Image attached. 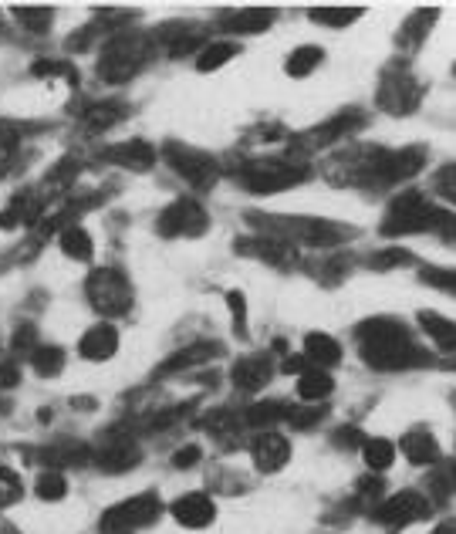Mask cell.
I'll list each match as a JSON object with an SVG mask.
<instances>
[{"instance_id":"6da1fadb","label":"cell","mask_w":456,"mask_h":534,"mask_svg":"<svg viewBox=\"0 0 456 534\" xmlns=\"http://www.w3.org/2000/svg\"><path fill=\"white\" fill-rule=\"evenodd\" d=\"M355 338H359L362 359L379 372H402L429 362V355L413 342L399 318H365L355 328Z\"/></svg>"},{"instance_id":"7a4b0ae2","label":"cell","mask_w":456,"mask_h":534,"mask_svg":"<svg viewBox=\"0 0 456 534\" xmlns=\"http://www.w3.org/2000/svg\"><path fill=\"white\" fill-rule=\"evenodd\" d=\"M382 234L386 237H406V234L456 237V217L440 207H433L423 193L406 190L389 203L386 217H382Z\"/></svg>"},{"instance_id":"3957f363","label":"cell","mask_w":456,"mask_h":534,"mask_svg":"<svg viewBox=\"0 0 456 534\" xmlns=\"http://www.w3.org/2000/svg\"><path fill=\"white\" fill-rule=\"evenodd\" d=\"M250 227H257L264 237L284 240V244H311V247H335L345 237H352L355 230L345 224H332V220L321 217H261V213H250Z\"/></svg>"},{"instance_id":"277c9868","label":"cell","mask_w":456,"mask_h":534,"mask_svg":"<svg viewBox=\"0 0 456 534\" xmlns=\"http://www.w3.org/2000/svg\"><path fill=\"white\" fill-rule=\"evenodd\" d=\"M365 163L359 166V180L369 183L372 190L382 186L406 183L423 169L426 149L423 146H406V149H365Z\"/></svg>"},{"instance_id":"5b68a950","label":"cell","mask_w":456,"mask_h":534,"mask_svg":"<svg viewBox=\"0 0 456 534\" xmlns=\"http://www.w3.org/2000/svg\"><path fill=\"white\" fill-rule=\"evenodd\" d=\"M311 176V169L301 159H250L240 169V183L250 193H277V190H291V186L304 183Z\"/></svg>"},{"instance_id":"8992f818","label":"cell","mask_w":456,"mask_h":534,"mask_svg":"<svg viewBox=\"0 0 456 534\" xmlns=\"http://www.w3.org/2000/svg\"><path fill=\"white\" fill-rule=\"evenodd\" d=\"M146 61H149V38H142V34H119L98 55V78L109 85H122L136 71H142Z\"/></svg>"},{"instance_id":"52a82bcc","label":"cell","mask_w":456,"mask_h":534,"mask_svg":"<svg viewBox=\"0 0 456 534\" xmlns=\"http://www.w3.org/2000/svg\"><path fill=\"white\" fill-rule=\"evenodd\" d=\"M88 305L105 318H119L132 308V284L119 267H98L85 284Z\"/></svg>"},{"instance_id":"ba28073f","label":"cell","mask_w":456,"mask_h":534,"mask_svg":"<svg viewBox=\"0 0 456 534\" xmlns=\"http://www.w3.org/2000/svg\"><path fill=\"white\" fill-rule=\"evenodd\" d=\"M159 511H163V504H159L156 491L136 494L122 504H112L109 511L102 514V521H98V531L102 534H136L142 528H149V524L159 518Z\"/></svg>"},{"instance_id":"9c48e42d","label":"cell","mask_w":456,"mask_h":534,"mask_svg":"<svg viewBox=\"0 0 456 534\" xmlns=\"http://www.w3.org/2000/svg\"><path fill=\"white\" fill-rule=\"evenodd\" d=\"M375 102H379V109H386L392 115H409L419 109V102H423V85H419V78H413L409 68L392 65L386 75H382Z\"/></svg>"},{"instance_id":"30bf717a","label":"cell","mask_w":456,"mask_h":534,"mask_svg":"<svg viewBox=\"0 0 456 534\" xmlns=\"http://www.w3.org/2000/svg\"><path fill=\"white\" fill-rule=\"evenodd\" d=\"M166 163L173 166V173H180L186 183L200 186V190H210L220 176V163L203 149H193L186 142H166L163 146Z\"/></svg>"},{"instance_id":"8fae6325","label":"cell","mask_w":456,"mask_h":534,"mask_svg":"<svg viewBox=\"0 0 456 534\" xmlns=\"http://www.w3.org/2000/svg\"><path fill=\"white\" fill-rule=\"evenodd\" d=\"M372 518L386 531H402V528H409V524L429 518V501L419 491H399L386 497V501H379Z\"/></svg>"},{"instance_id":"7c38bea8","label":"cell","mask_w":456,"mask_h":534,"mask_svg":"<svg viewBox=\"0 0 456 534\" xmlns=\"http://www.w3.org/2000/svg\"><path fill=\"white\" fill-rule=\"evenodd\" d=\"M207 227H210L207 210L186 197L169 203V207L159 213V224H156V230L163 237H200V234H207Z\"/></svg>"},{"instance_id":"4fadbf2b","label":"cell","mask_w":456,"mask_h":534,"mask_svg":"<svg viewBox=\"0 0 456 534\" xmlns=\"http://www.w3.org/2000/svg\"><path fill=\"white\" fill-rule=\"evenodd\" d=\"M92 460L105 474H129L132 467H139L142 453L136 447V440H129V436H112V440H105L102 447L92 453Z\"/></svg>"},{"instance_id":"5bb4252c","label":"cell","mask_w":456,"mask_h":534,"mask_svg":"<svg viewBox=\"0 0 456 534\" xmlns=\"http://www.w3.org/2000/svg\"><path fill=\"white\" fill-rule=\"evenodd\" d=\"M271 376H274V366L267 352H250L230 369V382H234L240 393H257V389H264L271 382Z\"/></svg>"},{"instance_id":"9a60e30c","label":"cell","mask_w":456,"mask_h":534,"mask_svg":"<svg viewBox=\"0 0 456 534\" xmlns=\"http://www.w3.org/2000/svg\"><path fill=\"white\" fill-rule=\"evenodd\" d=\"M250 453H254V467L261 470V474H274V470H281L284 464H288L291 443L284 440V433L264 430L254 443H250Z\"/></svg>"},{"instance_id":"2e32d148","label":"cell","mask_w":456,"mask_h":534,"mask_svg":"<svg viewBox=\"0 0 456 534\" xmlns=\"http://www.w3.org/2000/svg\"><path fill=\"white\" fill-rule=\"evenodd\" d=\"M362 126H365V115H362V112H355V109H345L342 115L328 119L325 126L311 129L308 136H301L298 142H301V146H308V149H321V146H332L335 139L348 136V132H359Z\"/></svg>"},{"instance_id":"e0dca14e","label":"cell","mask_w":456,"mask_h":534,"mask_svg":"<svg viewBox=\"0 0 456 534\" xmlns=\"http://www.w3.org/2000/svg\"><path fill=\"white\" fill-rule=\"evenodd\" d=\"M220 352H223L220 342H193V345H186V349H176L173 355H169L163 366L156 369V376L159 379H163V376H180V372H186V369L203 366V362L217 359Z\"/></svg>"},{"instance_id":"ac0fdd59","label":"cell","mask_w":456,"mask_h":534,"mask_svg":"<svg viewBox=\"0 0 456 534\" xmlns=\"http://www.w3.org/2000/svg\"><path fill=\"white\" fill-rule=\"evenodd\" d=\"M240 254H250V257H261L271 267H288L298 261V251H294L291 244H284V240H274V237H244L237 244Z\"/></svg>"},{"instance_id":"d6986e66","label":"cell","mask_w":456,"mask_h":534,"mask_svg":"<svg viewBox=\"0 0 456 534\" xmlns=\"http://www.w3.org/2000/svg\"><path fill=\"white\" fill-rule=\"evenodd\" d=\"M173 518L183 524V528H207V524H213V518H217V504L210 501L207 494H183L180 501H173Z\"/></svg>"},{"instance_id":"ffe728a7","label":"cell","mask_w":456,"mask_h":534,"mask_svg":"<svg viewBox=\"0 0 456 534\" xmlns=\"http://www.w3.org/2000/svg\"><path fill=\"white\" fill-rule=\"evenodd\" d=\"M105 159L122 169H132V173H146V169L156 166V146H149L146 139H129V142H119V146H112Z\"/></svg>"},{"instance_id":"44dd1931","label":"cell","mask_w":456,"mask_h":534,"mask_svg":"<svg viewBox=\"0 0 456 534\" xmlns=\"http://www.w3.org/2000/svg\"><path fill=\"white\" fill-rule=\"evenodd\" d=\"M159 38L166 41V51L173 58H183V55H190V51H203V48H207V34H203L190 21L169 24V28L159 31Z\"/></svg>"},{"instance_id":"7402d4cb","label":"cell","mask_w":456,"mask_h":534,"mask_svg":"<svg viewBox=\"0 0 456 534\" xmlns=\"http://www.w3.org/2000/svg\"><path fill=\"white\" fill-rule=\"evenodd\" d=\"M115 349H119V332H115V325H92L82 335V342H78V352H82V359L88 362L112 359Z\"/></svg>"},{"instance_id":"603a6c76","label":"cell","mask_w":456,"mask_h":534,"mask_svg":"<svg viewBox=\"0 0 456 534\" xmlns=\"http://www.w3.org/2000/svg\"><path fill=\"white\" fill-rule=\"evenodd\" d=\"M402 453H406L409 460H413L416 467H429V464H440V443H436V436L426 430V426H416V430H409L402 436Z\"/></svg>"},{"instance_id":"cb8c5ba5","label":"cell","mask_w":456,"mask_h":534,"mask_svg":"<svg viewBox=\"0 0 456 534\" xmlns=\"http://www.w3.org/2000/svg\"><path fill=\"white\" fill-rule=\"evenodd\" d=\"M274 17H277L274 7H244V11H230L223 17V31H234V34L267 31L274 24Z\"/></svg>"},{"instance_id":"d4e9b609","label":"cell","mask_w":456,"mask_h":534,"mask_svg":"<svg viewBox=\"0 0 456 534\" xmlns=\"http://www.w3.org/2000/svg\"><path fill=\"white\" fill-rule=\"evenodd\" d=\"M304 355H308V362L318 369H328V366H335V362H342V349H338L335 338L325 332L304 335Z\"/></svg>"},{"instance_id":"484cf974","label":"cell","mask_w":456,"mask_h":534,"mask_svg":"<svg viewBox=\"0 0 456 534\" xmlns=\"http://www.w3.org/2000/svg\"><path fill=\"white\" fill-rule=\"evenodd\" d=\"M419 325H423V332L436 342V349H443L450 355L456 352V322L436 315V311H419Z\"/></svg>"},{"instance_id":"4316f807","label":"cell","mask_w":456,"mask_h":534,"mask_svg":"<svg viewBox=\"0 0 456 534\" xmlns=\"http://www.w3.org/2000/svg\"><path fill=\"white\" fill-rule=\"evenodd\" d=\"M332 389H335V379L325 369H304L298 379V396L304 403H321L325 396H332Z\"/></svg>"},{"instance_id":"83f0119b","label":"cell","mask_w":456,"mask_h":534,"mask_svg":"<svg viewBox=\"0 0 456 534\" xmlns=\"http://www.w3.org/2000/svg\"><path fill=\"white\" fill-rule=\"evenodd\" d=\"M92 457V450L82 447V443H58V447H44L41 450V460L48 464L51 470L58 467H78L85 464V460Z\"/></svg>"},{"instance_id":"f1b7e54d","label":"cell","mask_w":456,"mask_h":534,"mask_svg":"<svg viewBox=\"0 0 456 534\" xmlns=\"http://www.w3.org/2000/svg\"><path fill=\"white\" fill-rule=\"evenodd\" d=\"M288 409L291 406H284L281 399H264V403H254V406L247 409L244 423L247 426H257V430H267V426L288 420Z\"/></svg>"},{"instance_id":"f546056e","label":"cell","mask_w":456,"mask_h":534,"mask_svg":"<svg viewBox=\"0 0 456 534\" xmlns=\"http://www.w3.org/2000/svg\"><path fill=\"white\" fill-rule=\"evenodd\" d=\"M436 17H440V11H436V7H426V11H419V14L409 17L406 28L399 31V44H402V48H419V44H423V38L429 34V28H433Z\"/></svg>"},{"instance_id":"4dcf8cb0","label":"cell","mask_w":456,"mask_h":534,"mask_svg":"<svg viewBox=\"0 0 456 534\" xmlns=\"http://www.w3.org/2000/svg\"><path fill=\"white\" fill-rule=\"evenodd\" d=\"M365 11L362 7H311L308 17L315 24H325V28H348V24L359 21Z\"/></svg>"},{"instance_id":"1f68e13d","label":"cell","mask_w":456,"mask_h":534,"mask_svg":"<svg viewBox=\"0 0 456 534\" xmlns=\"http://www.w3.org/2000/svg\"><path fill=\"white\" fill-rule=\"evenodd\" d=\"M61 251L68 257H75V261H92L95 240L88 237V230H82V227H65L61 230Z\"/></svg>"},{"instance_id":"d6a6232c","label":"cell","mask_w":456,"mask_h":534,"mask_svg":"<svg viewBox=\"0 0 456 534\" xmlns=\"http://www.w3.org/2000/svg\"><path fill=\"white\" fill-rule=\"evenodd\" d=\"M362 457L372 470H386L396 460V443L386 440V436H372V440L362 443Z\"/></svg>"},{"instance_id":"836d02e7","label":"cell","mask_w":456,"mask_h":534,"mask_svg":"<svg viewBox=\"0 0 456 534\" xmlns=\"http://www.w3.org/2000/svg\"><path fill=\"white\" fill-rule=\"evenodd\" d=\"M31 366L38 376L51 379L58 376L61 369H65V352L58 349V345H38V349L31 352Z\"/></svg>"},{"instance_id":"e575fe53","label":"cell","mask_w":456,"mask_h":534,"mask_svg":"<svg viewBox=\"0 0 456 534\" xmlns=\"http://www.w3.org/2000/svg\"><path fill=\"white\" fill-rule=\"evenodd\" d=\"M237 51L240 48L234 41H207V48H203L200 58H196V68H200V71H217L220 65H227Z\"/></svg>"},{"instance_id":"d590c367","label":"cell","mask_w":456,"mask_h":534,"mask_svg":"<svg viewBox=\"0 0 456 534\" xmlns=\"http://www.w3.org/2000/svg\"><path fill=\"white\" fill-rule=\"evenodd\" d=\"M321 58H325V51L315 48V44H304V48H294L291 51V58H288V75L291 78H304V75H311L318 65H321Z\"/></svg>"},{"instance_id":"8d00e7d4","label":"cell","mask_w":456,"mask_h":534,"mask_svg":"<svg viewBox=\"0 0 456 534\" xmlns=\"http://www.w3.org/2000/svg\"><path fill=\"white\" fill-rule=\"evenodd\" d=\"M122 115H125L122 102H95L92 109L85 112V126L88 129H109L122 119Z\"/></svg>"},{"instance_id":"74e56055","label":"cell","mask_w":456,"mask_h":534,"mask_svg":"<svg viewBox=\"0 0 456 534\" xmlns=\"http://www.w3.org/2000/svg\"><path fill=\"white\" fill-rule=\"evenodd\" d=\"M325 416H328V409L321 403H301V406L288 409V423L294 430H311V426H318Z\"/></svg>"},{"instance_id":"f35d334b","label":"cell","mask_w":456,"mask_h":534,"mask_svg":"<svg viewBox=\"0 0 456 534\" xmlns=\"http://www.w3.org/2000/svg\"><path fill=\"white\" fill-rule=\"evenodd\" d=\"M34 494L41 497V501H61V497L68 494V480L58 474V470H44L38 477V484H34Z\"/></svg>"},{"instance_id":"ab89813d","label":"cell","mask_w":456,"mask_h":534,"mask_svg":"<svg viewBox=\"0 0 456 534\" xmlns=\"http://www.w3.org/2000/svg\"><path fill=\"white\" fill-rule=\"evenodd\" d=\"M419 281L456 298V267H423V271H419Z\"/></svg>"},{"instance_id":"60d3db41","label":"cell","mask_w":456,"mask_h":534,"mask_svg":"<svg viewBox=\"0 0 456 534\" xmlns=\"http://www.w3.org/2000/svg\"><path fill=\"white\" fill-rule=\"evenodd\" d=\"M14 17L34 34H44L51 24V7H14Z\"/></svg>"},{"instance_id":"b9f144b4","label":"cell","mask_w":456,"mask_h":534,"mask_svg":"<svg viewBox=\"0 0 456 534\" xmlns=\"http://www.w3.org/2000/svg\"><path fill=\"white\" fill-rule=\"evenodd\" d=\"M433 190H436V197H443L446 203H453L456 207V163H446V166L436 169Z\"/></svg>"},{"instance_id":"7bdbcfd3","label":"cell","mask_w":456,"mask_h":534,"mask_svg":"<svg viewBox=\"0 0 456 534\" xmlns=\"http://www.w3.org/2000/svg\"><path fill=\"white\" fill-rule=\"evenodd\" d=\"M429 484H433L436 497H446L456 491V464L450 460V464H436V474L429 477Z\"/></svg>"},{"instance_id":"ee69618b","label":"cell","mask_w":456,"mask_h":534,"mask_svg":"<svg viewBox=\"0 0 456 534\" xmlns=\"http://www.w3.org/2000/svg\"><path fill=\"white\" fill-rule=\"evenodd\" d=\"M409 261H413V254H409V251H402V247H386V251L372 254L369 267H372V271H389V267H396V264H409Z\"/></svg>"},{"instance_id":"f6af8a7d","label":"cell","mask_w":456,"mask_h":534,"mask_svg":"<svg viewBox=\"0 0 456 534\" xmlns=\"http://www.w3.org/2000/svg\"><path fill=\"white\" fill-rule=\"evenodd\" d=\"M11 349H14V355H24V352H34V349H38V332H34L31 322H24V325L14 328Z\"/></svg>"},{"instance_id":"bcb514c9","label":"cell","mask_w":456,"mask_h":534,"mask_svg":"<svg viewBox=\"0 0 456 534\" xmlns=\"http://www.w3.org/2000/svg\"><path fill=\"white\" fill-rule=\"evenodd\" d=\"M17 497H21V477H17L14 470L0 467V507L14 504Z\"/></svg>"},{"instance_id":"7dc6e473","label":"cell","mask_w":456,"mask_h":534,"mask_svg":"<svg viewBox=\"0 0 456 534\" xmlns=\"http://www.w3.org/2000/svg\"><path fill=\"white\" fill-rule=\"evenodd\" d=\"M227 308L234 311V328H237V335L244 338L247 335V301L240 291H227Z\"/></svg>"},{"instance_id":"c3c4849f","label":"cell","mask_w":456,"mask_h":534,"mask_svg":"<svg viewBox=\"0 0 456 534\" xmlns=\"http://www.w3.org/2000/svg\"><path fill=\"white\" fill-rule=\"evenodd\" d=\"M34 75H61L75 82V68L65 65V61H34Z\"/></svg>"},{"instance_id":"681fc988","label":"cell","mask_w":456,"mask_h":534,"mask_svg":"<svg viewBox=\"0 0 456 534\" xmlns=\"http://www.w3.org/2000/svg\"><path fill=\"white\" fill-rule=\"evenodd\" d=\"M21 382V372H17L14 359H0V389H14Z\"/></svg>"},{"instance_id":"f907efd6","label":"cell","mask_w":456,"mask_h":534,"mask_svg":"<svg viewBox=\"0 0 456 534\" xmlns=\"http://www.w3.org/2000/svg\"><path fill=\"white\" fill-rule=\"evenodd\" d=\"M193 464H200V447H183L173 457V467L176 470H186V467H193Z\"/></svg>"},{"instance_id":"816d5d0a","label":"cell","mask_w":456,"mask_h":534,"mask_svg":"<svg viewBox=\"0 0 456 534\" xmlns=\"http://www.w3.org/2000/svg\"><path fill=\"white\" fill-rule=\"evenodd\" d=\"M335 443L338 447H355V443H365V440L355 426H342V433H335Z\"/></svg>"},{"instance_id":"f5cc1de1","label":"cell","mask_w":456,"mask_h":534,"mask_svg":"<svg viewBox=\"0 0 456 534\" xmlns=\"http://www.w3.org/2000/svg\"><path fill=\"white\" fill-rule=\"evenodd\" d=\"M429 534H456V524H453V521H446V524H440V528L429 531Z\"/></svg>"},{"instance_id":"db71d44e","label":"cell","mask_w":456,"mask_h":534,"mask_svg":"<svg viewBox=\"0 0 456 534\" xmlns=\"http://www.w3.org/2000/svg\"><path fill=\"white\" fill-rule=\"evenodd\" d=\"M453 75H456V68H453Z\"/></svg>"}]
</instances>
